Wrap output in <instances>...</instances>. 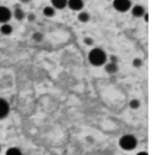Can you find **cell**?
I'll list each match as a JSON object with an SVG mask.
<instances>
[{"label": "cell", "instance_id": "5b68a950", "mask_svg": "<svg viewBox=\"0 0 152 155\" xmlns=\"http://www.w3.org/2000/svg\"><path fill=\"white\" fill-rule=\"evenodd\" d=\"M67 6L73 11H81L84 6V2L83 0H68Z\"/></svg>", "mask_w": 152, "mask_h": 155}, {"label": "cell", "instance_id": "4fadbf2b", "mask_svg": "<svg viewBox=\"0 0 152 155\" xmlns=\"http://www.w3.org/2000/svg\"><path fill=\"white\" fill-rule=\"evenodd\" d=\"M77 19L80 20L81 23H87L88 20L90 19V16H89V13H88V12H84V11H82V12H80V13H78V16H77Z\"/></svg>", "mask_w": 152, "mask_h": 155}, {"label": "cell", "instance_id": "9a60e30c", "mask_svg": "<svg viewBox=\"0 0 152 155\" xmlns=\"http://www.w3.org/2000/svg\"><path fill=\"white\" fill-rule=\"evenodd\" d=\"M139 106H140V101H139L138 99H132V100L130 101V107L133 109V110H137Z\"/></svg>", "mask_w": 152, "mask_h": 155}, {"label": "cell", "instance_id": "8fae6325", "mask_svg": "<svg viewBox=\"0 0 152 155\" xmlns=\"http://www.w3.org/2000/svg\"><path fill=\"white\" fill-rule=\"evenodd\" d=\"M55 12H56V10H55L52 6H45V7L43 8V15H44L45 17H48V18L54 17V16H55Z\"/></svg>", "mask_w": 152, "mask_h": 155}, {"label": "cell", "instance_id": "2e32d148", "mask_svg": "<svg viewBox=\"0 0 152 155\" xmlns=\"http://www.w3.org/2000/svg\"><path fill=\"white\" fill-rule=\"evenodd\" d=\"M32 39H33L35 42H40V41L43 39V35H42L40 32H35L33 36H32Z\"/></svg>", "mask_w": 152, "mask_h": 155}, {"label": "cell", "instance_id": "30bf717a", "mask_svg": "<svg viewBox=\"0 0 152 155\" xmlns=\"http://www.w3.org/2000/svg\"><path fill=\"white\" fill-rule=\"evenodd\" d=\"M105 69H106V72H107L108 74H115V73L118 72V64H116V63H113V62H108V63L106 64Z\"/></svg>", "mask_w": 152, "mask_h": 155}, {"label": "cell", "instance_id": "7c38bea8", "mask_svg": "<svg viewBox=\"0 0 152 155\" xmlns=\"http://www.w3.org/2000/svg\"><path fill=\"white\" fill-rule=\"evenodd\" d=\"M13 16H14V18L17 20H23L25 18V12L20 8V7H17L14 11H13V13H12Z\"/></svg>", "mask_w": 152, "mask_h": 155}, {"label": "cell", "instance_id": "9c48e42d", "mask_svg": "<svg viewBox=\"0 0 152 155\" xmlns=\"http://www.w3.org/2000/svg\"><path fill=\"white\" fill-rule=\"evenodd\" d=\"M12 31H13L12 26H11L10 24H7V23H4V24L0 26V32H1L2 35H5V36L11 35V34H12Z\"/></svg>", "mask_w": 152, "mask_h": 155}, {"label": "cell", "instance_id": "ffe728a7", "mask_svg": "<svg viewBox=\"0 0 152 155\" xmlns=\"http://www.w3.org/2000/svg\"><path fill=\"white\" fill-rule=\"evenodd\" d=\"M137 155H149V154H147L146 152H140V153H138Z\"/></svg>", "mask_w": 152, "mask_h": 155}, {"label": "cell", "instance_id": "7a4b0ae2", "mask_svg": "<svg viewBox=\"0 0 152 155\" xmlns=\"http://www.w3.org/2000/svg\"><path fill=\"white\" fill-rule=\"evenodd\" d=\"M119 146L124 150H132L137 147V138L130 134L121 136L119 140Z\"/></svg>", "mask_w": 152, "mask_h": 155}, {"label": "cell", "instance_id": "8992f818", "mask_svg": "<svg viewBox=\"0 0 152 155\" xmlns=\"http://www.w3.org/2000/svg\"><path fill=\"white\" fill-rule=\"evenodd\" d=\"M8 112H10V105H8V103L5 99L0 98V119L5 118V117L8 115Z\"/></svg>", "mask_w": 152, "mask_h": 155}, {"label": "cell", "instance_id": "5bb4252c", "mask_svg": "<svg viewBox=\"0 0 152 155\" xmlns=\"http://www.w3.org/2000/svg\"><path fill=\"white\" fill-rule=\"evenodd\" d=\"M5 155H23V154H21V152H20L19 148H17V147H11V148H8L6 150V154Z\"/></svg>", "mask_w": 152, "mask_h": 155}, {"label": "cell", "instance_id": "277c9868", "mask_svg": "<svg viewBox=\"0 0 152 155\" xmlns=\"http://www.w3.org/2000/svg\"><path fill=\"white\" fill-rule=\"evenodd\" d=\"M12 12L6 6H0V23H7L11 19Z\"/></svg>", "mask_w": 152, "mask_h": 155}, {"label": "cell", "instance_id": "d6986e66", "mask_svg": "<svg viewBox=\"0 0 152 155\" xmlns=\"http://www.w3.org/2000/svg\"><path fill=\"white\" fill-rule=\"evenodd\" d=\"M27 19L30 20V21H33V20L36 19V16H35L33 13H30V15L27 16Z\"/></svg>", "mask_w": 152, "mask_h": 155}, {"label": "cell", "instance_id": "52a82bcc", "mask_svg": "<svg viewBox=\"0 0 152 155\" xmlns=\"http://www.w3.org/2000/svg\"><path fill=\"white\" fill-rule=\"evenodd\" d=\"M131 12H132L133 17H137V18H140L145 15V10L140 5H135V6L131 7Z\"/></svg>", "mask_w": 152, "mask_h": 155}, {"label": "cell", "instance_id": "ac0fdd59", "mask_svg": "<svg viewBox=\"0 0 152 155\" xmlns=\"http://www.w3.org/2000/svg\"><path fill=\"white\" fill-rule=\"evenodd\" d=\"M84 43L88 44V45H92V44H93V39L90 38V37H86V38H84Z\"/></svg>", "mask_w": 152, "mask_h": 155}, {"label": "cell", "instance_id": "6da1fadb", "mask_svg": "<svg viewBox=\"0 0 152 155\" xmlns=\"http://www.w3.org/2000/svg\"><path fill=\"white\" fill-rule=\"evenodd\" d=\"M106 60H107L106 53L100 48L92 49L89 51V54H88V61L90 62V64H93L95 67H100V66L105 64Z\"/></svg>", "mask_w": 152, "mask_h": 155}, {"label": "cell", "instance_id": "3957f363", "mask_svg": "<svg viewBox=\"0 0 152 155\" xmlns=\"http://www.w3.org/2000/svg\"><path fill=\"white\" fill-rule=\"evenodd\" d=\"M113 7L118 12H126L131 10V0H113Z\"/></svg>", "mask_w": 152, "mask_h": 155}, {"label": "cell", "instance_id": "e0dca14e", "mask_svg": "<svg viewBox=\"0 0 152 155\" xmlns=\"http://www.w3.org/2000/svg\"><path fill=\"white\" fill-rule=\"evenodd\" d=\"M132 63H133V66H134V67H137V68H138V67H140V66L143 64V61H141L140 58H134Z\"/></svg>", "mask_w": 152, "mask_h": 155}, {"label": "cell", "instance_id": "ba28073f", "mask_svg": "<svg viewBox=\"0 0 152 155\" xmlns=\"http://www.w3.org/2000/svg\"><path fill=\"white\" fill-rule=\"evenodd\" d=\"M67 1L68 0H51V6L55 10H63L67 7Z\"/></svg>", "mask_w": 152, "mask_h": 155}]
</instances>
